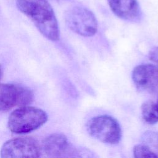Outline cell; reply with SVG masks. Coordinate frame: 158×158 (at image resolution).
I'll list each match as a JSON object with an SVG mask.
<instances>
[{"label":"cell","instance_id":"8fae6325","mask_svg":"<svg viewBox=\"0 0 158 158\" xmlns=\"http://www.w3.org/2000/svg\"><path fill=\"white\" fill-rule=\"evenodd\" d=\"M143 144L147 145L158 156V132L146 131L142 137Z\"/></svg>","mask_w":158,"mask_h":158},{"label":"cell","instance_id":"9c48e42d","mask_svg":"<svg viewBox=\"0 0 158 158\" xmlns=\"http://www.w3.org/2000/svg\"><path fill=\"white\" fill-rule=\"evenodd\" d=\"M113 13L118 17L129 21L136 20L140 14L136 0H107Z\"/></svg>","mask_w":158,"mask_h":158},{"label":"cell","instance_id":"277c9868","mask_svg":"<svg viewBox=\"0 0 158 158\" xmlns=\"http://www.w3.org/2000/svg\"><path fill=\"white\" fill-rule=\"evenodd\" d=\"M68 27L75 33L83 36H93L98 30V22L94 14L81 6H73L65 14Z\"/></svg>","mask_w":158,"mask_h":158},{"label":"cell","instance_id":"7c38bea8","mask_svg":"<svg viewBox=\"0 0 158 158\" xmlns=\"http://www.w3.org/2000/svg\"><path fill=\"white\" fill-rule=\"evenodd\" d=\"M133 155L137 158H156L158 156L146 144H141L136 145L133 148Z\"/></svg>","mask_w":158,"mask_h":158},{"label":"cell","instance_id":"3957f363","mask_svg":"<svg viewBox=\"0 0 158 158\" xmlns=\"http://www.w3.org/2000/svg\"><path fill=\"white\" fill-rule=\"evenodd\" d=\"M88 131L93 138L104 143H118L122 130L118 122L112 117L103 115L92 118L88 123Z\"/></svg>","mask_w":158,"mask_h":158},{"label":"cell","instance_id":"7a4b0ae2","mask_svg":"<svg viewBox=\"0 0 158 158\" xmlns=\"http://www.w3.org/2000/svg\"><path fill=\"white\" fill-rule=\"evenodd\" d=\"M47 120L48 115L43 110L35 107L24 106L11 113L7 124L11 132L23 134L38 128Z\"/></svg>","mask_w":158,"mask_h":158},{"label":"cell","instance_id":"8992f818","mask_svg":"<svg viewBox=\"0 0 158 158\" xmlns=\"http://www.w3.org/2000/svg\"><path fill=\"white\" fill-rule=\"evenodd\" d=\"M33 99V93L28 88L18 85L0 83V112L15 106H27Z\"/></svg>","mask_w":158,"mask_h":158},{"label":"cell","instance_id":"30bf717a","mask_svg":"<svg viewBox=\"0 0 158 158\" xmlns=\"http://www.w3.org/2000/svg\"><path fill=\"white\" fill-rule=\"evenodd\" d=\"M141 114L143 120L149 124L158 122V104L152 101H147L141 106Z\"/></svg>","mask_w":158,"mask_h":158},{"label":"cell","instance_id":"6da1fadb","mask_svg":"<svg viewBox=\"0 0 158 158\" xmlns=\"http://www.w3.org/2000/svg\"><path fill=\"white\" fill-rule=\"evenodd\" d=\"M16 5L44 36L51 41L59 39L57 20L52 6L47 0H17Z\"/></svg>","mask_w":158,"mask_h":158},{"label":"cell","instance_id":"ba28073f","mask_svg":"<svg viewBox=\"0 0 158 158\" xmlns=\"http://www.w3.org/2000/svg\"><path fill=\"white\" fill-rule=\"evenodd\" d=\"M132 79L136 86L149 93H158V67L152 64H141L135 67Z\"/></svg>","mask_w":158,"mask_h":158},{"label":"cell","instance_id":"4fadbf2b","mask_svg":"<svg viewBox=\"0 0 158 158\" xmlns=\"http://www.w3.org/2000/svg\"><path fill=\"white\" fill-rule=\"evenodd\" d=\"M150 60L158 64V46L152 49L149 53Z\"/></svg>","mask_w":158,"mask_h":158},{"label":"cell","instance_id":"5bb4252c","mask_svg":"<svg viewBox=\"0 0 158 158\" xmlns=\"http://www.w3.org/2000/svg\"><path fill=\"white\" fill-rule=\"evenodd\" d=\"M1 75H2V69H1V67H0V78L1 77Z\"/></svg>","mask_w":158,"mask_h":158},{"label":"cell","instance_id":"5b68a950","mask_svg":"<svg viewBox=\"0 0 158 158\" xmlns=\"http://www.w3.org/2000/svg\"><path fill=\"white\" fill-rule=\"evenodd\" d=\"M42 154L41 144L31 137L16 138L7 141L1 149V157H39Z\"/></svg>","mask_w":158,"mask_h":158},{"label":"cell","instance_id":"52a82bcc","mask_svg":"<svg viewBox=\"0 0 158 158\" xmlns=\"http://www.w3.org/2000/svg\"><path fill=\"white\" fill-rule=\"evenodd\" d=\"M42 154L49 157H81L80 149L73 146L67 138L62 133H54L43 141Z\"/></svg>","mask_w":158,"mask_h":158}]
</instances>
